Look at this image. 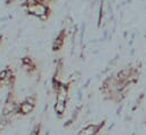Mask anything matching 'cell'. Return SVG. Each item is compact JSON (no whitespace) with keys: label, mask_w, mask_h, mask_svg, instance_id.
<instances>
[{"label":"cell","mask_w":146,"mask_h":135,"mask_svg":"<svg viewBox=\"0 0 146 135\" xmlns=\"http://www.w3.org/2000/svg\"><path fill=\"white\" fill-rule=\"evenodd\" d=\"M66 103L67 102H65V101H56L55 102V112L57 113V116L59 118H62L66 111Z\"/></svg>","instance_id":"obj_6"},{"label":"cell","mask_w":146,"mask_h":135,"mask_svg":"<svg viewBox=\"0 0 146 135\" xmlns=\"http://www.w3.org/2000/svg\"><path fill=\"white\" fill-rule=\"evenodd\" d=\"M40 130H41V124L39 125H35L32 129V132L30 133V135H39L40 134Z\"/></svg>","instance_id":"obj_7"},{"label":"cell","mask_w":146,"mask_h":135,"mask_svg":"<svg viewBox=\"0 0 146 135\" xmlns=\"http://www.w3.org/2000/svg\"><path fill=\"white\" fill-rule=\"evenodd\" d=\"M65 37H66V32H65V30H62L58 33V35L56 37V39L54 40V42H52V50L54 51L60 50V48L65 43Z\"/></svg>","instance_id":"obj_4"},{"label":"cell","mask_w":146,"mask_h":135,"mask_svg":"<svg viewBox=\"0 0 146 135\" xmlns=\"http://www.w3.org/2000/svg\"><path fill=\"white\" fill-rule=\"evenodd\" d=\"M22 64H23V66H24L30 73H32V72L35 71V69H36V65H35L34 61H33L31 57H23V58H22Z\"/></svg>","instance_id":"obj_5"},{"label":"cell","mask_w":146,"mask_h":135,"mask_svg":"<svg viewBox=\"0 0 146 135\" xmlns=\"http://www.w3.org/2000/svg\"><path fill=\"white\" fill-rule=\"evenodd\" d=\"M34 101H35L34 97H30V98H27L26 101L22 102V103L18 105V108H17L18 112H19L21 114H23V116L31 113V112L33 111V109H34Z\"/></svg>","instance_id":"obj_3"},{"label":"cell","mask_w":146,"mask_h":135,"mask_svg":"<svg viewBox=\"0 0 146 135\" xmlns=\"http://www.w3.org/2000/svg\"><path fill=\"white\" fill-rule=\"evenodd\" d=\"M26 10H27L29 14H31L33 16H36L41 21H47L49 15H50L49 6L46 5L44 2H40V1H36V2L31 3V5H27L26 6Z\"/></svg>","instance_id":"obj_1"},{"label":"cell","mask_w":146,"mask_h":135,"mask_svg":"<svg viewBox=\"0 0 146 135\" xmlns=\"http://www.w3.org/2000/svg\"><path fill=\"white\" fill-rule=\"evenodd\" d=\"M104 125H105V120H103L98 124H89V125L84 126L82 129H80L76 135H97L102 130Z\"/></svg>","instance_id":"obj_2"}]
</instances>
